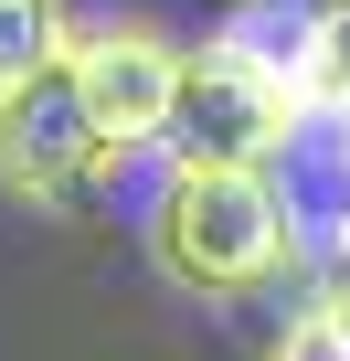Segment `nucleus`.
Masks as SVG:
<instances>
[{
	"instance_id": "4",
	"label": "nucleus",
	"mask_w": 350,
	"mask_h": 361,
	"mask_svg": "<svg viewBox=\"0 0 350 361\" xmlns=\"http://www.w3.org/2000/svg\"><path fill=\"white\" fill-rule=\"evenodd\" d=\"M181 75H192V54L170 43L159 22H85V32H75V85H85V106H96L127 149H159V138H170V117H181Z\"/></svg>"
},
{
	"instance_id": "8",
	"label": "nucleus",
	"mask_w": 350,
	"mask_h": 361,
	"mask_svg": "<svg viewBox=\"0 0 350 361\" xmlns=\"http://www.w3.org/2000/svg\"><path fill=\"white\" fill-rule=\"evenodd\" d=\"M265 361H350V287L297 298V319L276 329V350H265Z\"/></svg>"
},
{
	"instance_id": "2",
	"label": "nucleus",
	"mask_w": 350,
	"mask_h": 361,
	"mask_svg": "<svg viewBox=\"0 0 350 361\" xmlns=\"http://www.w3.org/2000/svg\"><path fill=\"white\" fill-rule=\"evenodd\" d=\"M138 149L85 106L75 85V54L22 75V85H0V192L32 202V213H85L96 192H117V170Z\"/></svg>"
},
{
	"instance_id": "6",
	"label": "nucleus",
	"mask_w": 350,
	"mask_h": 361,
	"mask_svg": "<svg viewBox=\"0 0 350 361\" xmlns=\"http://www.w3.org/2000/svg\"><path fill=\"white\" fill-rule=\"evenodd\" d=\"M75 54V11L64 0H0V85H22L43 64Z\"/></svg>"
},
{
	"instance_id": "7",
	"label": "nucleus",
	"mask_w": 350,
	"mask_h": 361,
	"mask_svg": "<svg viewBox=\"0 0 350 361\" xmlns=\"http://www.w3.org/2000/svg\"><path fill=\"white\" fill-rule=\"evenodd\" d=\"M297 96H308V106H350V0H318V11H308Z\"/></svg>"
},
{
	"instance_id": "1",
	"label": "nucleus",
	"mask_w": 350,
	"mask_h": 361,
	"mask_svg": "<svg viewBox=\"0 0 350 361\" xmlns=\"http://www.w3.org/2000/svg\"><path fill=\"white\" fill-rule=\"evenodd\" d=\"M297 255L265 159H170L149 192V266L181 298H265Z\"/></svg>"
},
{
	"instance_id": "3",
	"label": "nucleus",
	"mask_w": 350,
	"mask_h": 361,
	"mask_svg": "<svg viewBox=\"0 0 350 361\" xmlns=\"http://www.w3.org/2000/svg\"><path fill=\"white\" fill-rule=\"evenodd\" d=\"M308 96L287 85V75H265V64H244L234 43H202L192 54V75H181V117H170V159H276V138H287V117H297Z\"/></svg>"
},
{
	"instance_id": "5",
	"label": "nucleus",
	"mask_w": 350,
	"mask_h": 361,
	"mask_svg": "<svg viewBox=\"0 0 350 361\" xmlns=\"http://www.w3.org/2000/svg\"><path fill=\"white\" fill-rule=\"evenodd\" d=\"M265 180H276L297 245L339 255L350 245V106H297L287 138H276V159H265Z\"/></svg>"
},
{
	"instance_id": "9",
	"label": "nucleus",
	"mask_w": 350,
	"mask_h": 361,
	"mask_svg": "<svg viewBox=\"0 0 350 361\" xmlns=\"http://www.w3.org/2000/svg\"><path fill=\"white\" fill-rule=\"evenodd\" d=\"M339 266H350V245H339Z\"/></svg>"
}]
</instances>
